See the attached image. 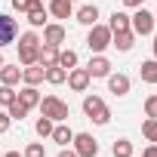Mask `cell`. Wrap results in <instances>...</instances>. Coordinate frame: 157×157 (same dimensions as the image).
<instances>
[{"label": "cell", "mask_w": 157, "mask_h": 157, "mask_svg": "<svg viewBox=\"0 0 157 157\" xmlns=\"http://www.w3.org/2000/svg\"><path fill=\"white\" fill-rule=\"evenodd\" d=\"M10 123H13V117H10L6 111H0V132H6V129H10Z\"/></svg>", "instance_id": "d6a6232c"}, {"label": "cell", "mask_w": 157, "mask_h": 157, "mask_svg": "<svg viewBox=\"0 0 157 157\" xmlns=\"http://www.w3.org/2000/svg\"><path fill=\"white\" fill-rule=\"evenodd\" d=\"M49 16H56V19H71V16H74V3H71V0H49Z\"/></svg>", "instance_id": "ac0fdd59"}, {"label": "cell", "mask_w": 157, "mask_h": 157, "mask_svg": "<svg viewBox=\"0 0 157 157\" xmlns=\"http://www.w3.org/2000/svg\"><path fill=\"white\" fill-rule=\"evenodd\" d=\"M111 154H114V157H132V142H129V139H117V142L111 145Z\"/></svg>", "instance_id": "d4e9b609"}, {"label": "cell", "mask_w": 157, "mask_h": 157, "mask_svg": "<svg viewBox=\"0 0 157 157\" xmlns=\"http://www.w3.org/2000/svg\"><path fill=\"white\" fill-rule=\"evenodd\" d=\"M52 126H56V123H52L49 117H43V114H40V120L34 123V129H37V136H40V139H49V132H52Z\"/></svg>", "instance_id": "83f0119b"}, {"label": "cell", "mask_w": 157, "mask_h": 157, "mask_svg": "<svg viewBox=\"0 0 157 157\" xmlns=\"http://www.w3.org/2000/svg\"><path fill=\"white\" fill-rule=\"evenodd\" d=\"M16 96H19V93H16L13 86L0 83V105H3V108H6V105H13V102H16Z\"/></svg>", "instance_id": "f1b7e54d"}, {"label": "cell", "mask_w": 157, "mask_h": 157, "mask_svg": "<svg viewBox=\"0 0 157 157\" xmlns=\"http://www.w3.org/2000/svg\"><path fill=\"white\" fill-rule=\"evenodd\" d=\"M49 139H52L59 148H68V145L74 142V129H71V126H65V123H56V126H52V132H49Z\"/></svg>", "instance_id": "4fadbf2b"}, {"label": "cell", "mask_w": 157, "mask_h": 157, "mask_svg": "<svg viewBox=\"0 0 157 157\" xmlns=\"http://www.w3.org/2000/svg\"><path fill=\"white\" fill-rule=\"evenodd\" d=\"M71 148L77 151V157H96V154H99V142H96L90 132H74Z\"/></svg>", "instance_id": "8992f818"}, {"label": "cell", "mask_w": 157, "mask_h": 157, "mask_svg": "<svg viewBox=\"0 0 157 157\" xmlns=\"http://www.w3.org/2000/svg\"><path fill=\"white\" fill-rule=\"evenodd\" d=\"M56 65L65 68V71L77 68V52H74V49H59V62H56Z\"/></svg>", "instance_id": "cb8c5ba5"}, {"label": "cell", "mask_w": 157, "mask_h": 157, "mask_svg": "<svg viewBox=\"0 0 157 157\" xmlns=\"http://www.w3.org/2000/svg\"><path fill=\"white\" fill-rule=\"evenodd\" d=\"M86 46L93 49V56H96V52H105V49L111 46V28L96 22V25L90 28V34H86Z\"/></svg>", "instance_id": "277c9868"}, {"label": "cell", "mask_w": 157, "mask_h": 157, "mask_svg": "<svg viewBox=\"0 0 157 157\" xmlns=\"http://www.w3.org/2000/svg\"><path fill=\"white\" fill-rule=\"evenodd\" d=\"M65 37H68L65 25H59V22H46V25H43V40H40V43H49V46H62V43H65Z\"/></svg>", "instance_id": "ba28073f"}, {"label": "cell", "mask_w": 157, "mask_h": 157, "mask_svg": "<svg viewBox=\"0 0 157 157\" xmlns=\"http://www.w3.org/2000/svg\"><path fill=\"white\" fill-rule=\"evenodd\" d=\"M59 157H77V151H74V148H62V151H59Z\"/></svg>", "instance_id": "d590c367"}, {"label": "cell", "mask_w": 157, "mask_h": 157, "mask_svg": "<svg viewBox=\"0 0 157 157\" xmlns=\"http://www.w3.org/2000/svg\"><path fill=\"white\" fill-rule=\"evenodd\" d=\"M0 68H3V56H0Z\"/></svg>", "instance_id": "f35d334b"}, {"label": "cell", "mask_w": 157, "mask_h": 157, "mask_svg": "<svg viewBox=\"0 0 157 157\" xmlns=\"http://www.w3.org/2000/svg\"><path fill=\"white\" fill-rule=\"evenodd\" d=\"M129 31L136 34V37H148L151 31H154V13H148V10H136L132 16H129Z\"/></svg>", "instance_id": "5b68a950"}, {"label": "cell", "mask_w": 157, "mask_h": 157, "mask_svg": "<svg viewBox=\"0 0 157 157\" xmlns=\"http://www.w3.org/2000/svg\"><path fill=\"white\" fill-rule=\"evenodd\" d=\"M0 136H3V132H0Z\"/></svg>", "instance_id": "b9f144b4"}, {"label": "cell", "mask_w": 157, "mask_h": 157, "mask_svg": "<svg viewBox=\"0 0 157 157\" xmlns=\"http://www.w3.org/2000/svg\"><path fill=\"white\" fill-rule=\"evenodd\" d=\"M108 28H111V31H129V16H126V13H120V10H114V13H111Z\"/></svg>", "instance_id": "603a6c76"}, {"label": "cell", "mask_w": 157, "mask_h": 157, "mask_svg": "<svg viewBox=\"0 0 157 157\" xmlns=\"http://www.w3.org/2000/svg\"><path fill=\"white\" fill-rule=\"evenodd\" d=\"M142 3H145V0H123V6H129V10H139Z\"/></svg>", "instance_id": "e575fe53"}, {"label": "cell", "mask_w": 157, "mask_h": 157, "mask_svg": "<svg viewBox=\"0 0 157 157\" xmlns=\"http://www.w3.org/2000/svg\"><path fill=\"white\" fill-rule=\"evenodd\" d=\"M59 62V46H49V43H40V52H37V65L49 68Z\"/></svg>", "instance_id": "ffe728a7"}, {"label": "cell", "mask_w": 157, "mask_h": 157, "mask_svg": "<svg viewBox=\"0 0 157 157\" xmlns=\"http://www.w3.org/2000/svg\"><path fill=\"white\" fill-rule=\"evenodd\" d=\"M19 80H22V68H19V65H6V62H3V68H0V83L16 86Z\"/></svg>", "instance_id": "d6986e66"}, {"label": "cell", "mask_w": 157, "mask_h": 157, "mask_svg": "<svg viewBox=\"0 0 157 157\" xmlns=\"http://www.w3.org/2000/svg\"><path fill=\"white\" fill-rule=\"evenodd\" d=\"M145 117H157V93H151L145 99Z\"/></svg>", "instance_id": "4dcf8cb0"}, {"label": "cell", "mask_w": 157, "mask_h": 157, "mask_svg": "<svg viewBox=\"0 0 157 157\" xmlns=\"http://www.w3.org/2000/svg\"><path fill=\"white\" fill-rule=\"evenodd\" d=\"M43 80H46V83H52V86H59V83H65V80H68V71H65V68H59V65H49V68H46V74H43Z\"/></svg>", "instance_id": "7402d4cb"}, {"label": "cell", "mask_w": 157, "mask_h": 157, "mask_svg": "<svg viewBox=\"0 0 157 157\" xmlns=\"http://www.w3.org/2000/svg\"><path fill=\"white\" fill-rule=\"evenodd\" d=\"M71 3H74V0H71Z\"/></svg>", "instance_id": "60d3db41"}, {"label": "cell", "mask_w": 157, "mask_h": 157, "mask_svg": "<svg viewBox=\"0 0 157 157\" xmlns=\"http://www.w3.org/2000/svg\"><path fill=\"white\" fill-rule=\"evenodd\" d=\"M86 71H90V77H108V74H111V62H108L102 52H96V56L90 59Z\"/></svg>", "instance_id": "8fae6325"}, {"label": "cell", "mask_w": 157, "mask_h": 157, "mask_svg": "<svg viewBox=\"0 0 157 157\" xmlns=\"http://www.w3.org/2000/svg\"><path fill=\"white\" fill-rule=\"evenodd\" d=\"M151 46H154V59H157V34H154V43Z\"/></svg>", "instance_id": "74e56055"}, {"label": "cell", "mask_w": 157, "mask_h": 157, "mask_svg": "<svg viewBox=\"0 0 157 157\" xmlns=\"http://www.w3.org/2000/svg\"><path fill=\"white\" fill-rule=\"evenodd\" d=\"M37 108H40V114H43V117H49L52 123H65V120L71 117V108H68V102H62L59 96H43Z\"/></svg>", "instance_id": "7a4b0ae2"}, {"label": "cell", "mask_w": 157, "mask_h": 157, "mask_svg": "<svg viewBox=\"0 0 157 157\" xmlns=\"http://www.w3.org/2000/svg\"><path fill=\"white\" fill-rule=\"evenodd\" d=\"M132 43H136V34L132 31H111V46L117 52H129Z\"/></svg>", "instance_id": "30bf717a"}, {"label": "cell", "mask_w": 157, "mask_h": 157, "mask_svg": "<svg viewBox=\"0 0 157 157\" xmlns=\"http://www.w3.org/2000/svg\"><path fill=\"white\" fill-rule=\"evenodd\" d=\"M142 136H145L151 145H157V117H148V120L142 123Z\"/></svg>", "instance_id": "484cf974"}, {"label": "cell", "mask_w": 157, "mask_h": 157, "mask_svg": "<svg viewBox=\"0 0 157 157\" xmlns=\"http://www.w3.org/2000/svg\"><path fill=\"white\" fill-rule=\"evenodd\" d=\"M0 157H3V154H0Z\"/></svg>", "instance_id": "7bdbcfd3"}, {"label": "cell", "mask_w": 157, "mask_h": 157, "mask_svg": "<svg viewBox=\"0 0 157 157\" xmlns=\"http://www.w3.org/2000/svg\"><path fill=\"white\" fill-rule=\"evenodd\" d=\"M74 19L80 22V25H86V28H93V25L99 22V6H96V3H86V6H80V10L74 13Z\"/></svg>", "instance_id": "5bb4252c"}, {"label": "cell", "mask_w": 157, "mask_h": 157, "mask_svg": "<svg viewBox=\"0 0 157 157\" xmlns=\"http://www.w3.org/2000/svg\"><path fill=\"white\" fill-rule=\"evenodd\" d=\"M43 74H46L43 65H25V68H22V80H25L28 86H37V83H43Z\"/></svg>", "instance_id": "9a60e30c"}, {"label": "cell", "mask_w": 157, "mask_h": 157, "mask_svg": "<svg viewBox=\"0 0 157 157\" xmlns=\"http://www.w3.org/2000/svg\"><path fill=\"white\" fill-rule=\"evenodd\" d=\"M6 114H10L13 120H25V117H28V108H25V105H22L19 99H16L13 105H6Z\"/></svg>", "instance_id": "4316f807"}, {"label": "cell", "mask_w": 157, "mask_h": 157, "mask_svg": "<svg viewBox=\"0 0 157 157\" xmlns=\"http://www.w3.org/2000/svg\"><path fill=\"white\" fill-rule=\"evenodd\" d=\"M16 37H19V25H16V19H10L6 13H0V49L10 46Z\"/></svg>", "instance_id": "52a82bcc"}, {"label": "cell", "mask_w": 157, "mask_h": 157, "mask_svg": "<svg viewBox=\"0 0 157 157\" xmlns=\"http://www.w3.org/2000/svg\"><path fill=\"white\" fill-rule=\"evenodd\" d=\"M31 3H34V0H13V10H16V13H28Z\"/></svg>", "instance_id": "1f68e13d"}, {"label": "cell", "mask_w": 157, "mask_h": 157, "mask_svg": "<svg viewBox=\"0 0 157 157\" xmlns=\"http://www.w3.org/2000/svg\"><path fill=\"white\" fill-rule=\"evenodd\" d=\"M3 157H25V154H19V151H6Z\"/></svg>", "instance_id": "8d00e7d4"}, {"label": "cell", "mask_w": 157, "mask_h": 157, "mask_svg": "<svg viewBox=\"0 0 157 157\" xmlns=\"http://www.w3.org/2000/svg\"><path fill=\"white\" fill-rule=\"evenodd\" d=\"M154 25H157V13H154Z\"/></svg>", "instance_id": "ab89813d"}, {"label": "cell", "mask_w": 157, "mask_h": 157, "mask_svg": "<svg viewBox=\"0 0 157 157\" xmlns=\"http://www.w3.org/2000/svg\"><path fill=\"white\" fill-rule=\"evenodd\" d=\"M25 16H28V25H31V28H43V25H46V10H43L40 0H34L31 10H28Z\"/></svg>", "instance_id": "2e32d148"}, {"label": "cell", "mask_w": 157, "mask_h": 157, "mask_svg": "<svg viewBox=\"0 0 157 157\" xmlns=\"http://www.w3.org/2000/svg\"><path fill=\"white\" fill-rule=\"evenodd\" d=\"M139 77L145 83H157V59H148L139 65Z\"/></svg>", "instance_id": "44dd1931"}, {"label": "cell", "mask_w": 157, "mask_h": 157, "mask_svg": "<svg viewBox=\"0 0 157 157\" xmlns=\"http://www.w3.org/2000/svg\"><path fill=\"white\" fill-rule=\"evenodd\" d=\"M83 114H86L96 126H105V123L111 120V111H108L105 99L96 96V93H86V96H83Z\"/></svg>", "instance_id": "6da1fadb"}, {"label": "cell", "mask_w": 157, "mask_h": 157, "mask_svg": "<svg viewBox=\"0 0 157 157\" xmlns=\"http://www.w3.org/2000/svg\"><path fill=\"white\" fill-rule=\"evenodd\" d=\"M142 157H157V145H148V148L142 151Z\"/></svg>", "instance_id": "836d02e7"}, {"label": "cell", "mask_w": 157, "mask_h": 157, "mask_svg": "<svg viewBox=\"0 0 157 157\" xmlns=\"http://www.w3.org/2000/svg\"><path fill=\"white\" fill-rule=\"evenodd\" d=\"M129 77L126 74H108V93L114 96H129Z\"/></svg>", "instance_id": "7c38bea8"}, {"label": "cell", "mask_w": 157, "mask_h": 157, "mask_svg": "<svg viewBox=\"0 0 157 157\" xmlns=\"http://www.w3.org/2000/svg\"><path fill=\"white\" fill-rule=\"evenodd\" d=\"M16 99H19V102H22V105H25L28 111L40 105V93H37V86H28V83H25V86L19 90V96H16Z\"/></svg>", "instance_id": "e0dca14e"}, {"label": "cell", "mask_w": 157, "mask_h": 157, "mask_svg": "<svg viewBox=\"0 0 157 157\" xmlns=\"http://www.w3.org/2000/svg\"><path fill=\"white\" fill-rule=\"evenodd\" d=\"M22 154H25V157H46V148H43L40 142H31V145H28Z\"/></svg>", "instance_id": "f546056e"}, {"label": "cell", "mask_w": 157, "mask_h": 157, "mask_svg": "<svg viewBox=\"0 0 157 157\" xmlns=\"http://www.w3.org/2000/svg\"><path fill=\"white\" fill-rule=\"evenodd\" d=\"M90 80H93V77H90L86 68H71V71H68V86H71L74 93H86V90H90Z\"/></svg>", "instance_id": "9c48e42d"}, {"label": "cell", "mask_w": 157, "mask_h": 157, "mask_svg": "<svg viewBox=\"0 0 157 157\" xmlns=\"http://www.w3.org/2000/svg\"><path fill=\"white\" fill-rule=\"evenodd\" d=\"M37 52H40V37L34 31H25L19 37V62H22V68L25 65H37Z\"/></svg>", "instance_id": "3957f363"}]
</instances>
